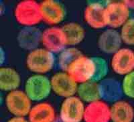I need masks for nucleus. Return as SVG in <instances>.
<instances>
[{"mask_svg": "<svg viewBox=\"0 0 134 122\" xmlns=\"http://www.w3.org/2000/svg\"><path fill=\"white\" fill-rule=\"evenodd\" d=\"M17 22L24 27H34L42 20L40 5L34 0L19 2L14 10Z\"/></svg>", "mask_w": 134, "mask_h": 122, "instance_id": "nucleus-1", "label": "nucleus"}, {"mask_svg": "<svg viewBox=\"0 0 134 122\" xmlns=\"http://www.w3.org/2000/svg\"><path fill=\"white\" fill-rule=\"evenodd\" d=\"M26 63L30 71L35 74L44 75L54 68L55 57L53 53L45 48H37L30 51Z\"/></svg>", "mask_w": 134, "mask_h": 122, "instance_id": "nucleus-2", "label": "nucleus"}, {"mask_svg": "<svg viewBox=\"0 0 134 122\" xmlns=\"http://www.w3.org/2000/svg\"><path fill=\"white\" fill-rule=\"evenodd\" d=\"M51 82L46 76L34 74L26 80L24 92L32 101H41L50 95Z\"/></svg>", "mask_w": 134, "mask_h": 122, "instance_id": "nucleus-3", "label": "nucleus"}, {"mask_svg": "<svg viewBox=\"0 0 134 122\" xmlns=\"http://www.w3.org/2000/svg\"><path fill=\"white\" fill-rule=\"evenodd\" d=\"M66 72L80 84L91 81L95 72V65L92 57L82 55L70 64Z\"/></svg>", "mask_w": 134, "mask_h": 122, "instance_id": "nucleus-4", "label": "nucleus"}, {"mask_svg": "<svg viewBox=\"0 0 134 122\" xmlns=\"http://www.w3.org/2000/svg\"><path fill=\"white\" fill-rule=\"evenodd\" d=\"M5 106L14 117L25 118L32 109V101L24 91L16 90L8 92L5 97Z\"/></svg>", "mask_w": 134, "mask_h": 122, "instance_id": "nucleus-5", "label": "nucleus"}, {"mask_svg": "<svg viewBox=\"0 0 134 122\" xmlns=\"http://www.w3.org/2000/svg\"><path fill=\"white\" fill-rule=\"evenodd\" d=\"M85 109L84 102L78 96L65 98L61 104L59 117L63 122H81Z\"/></svg>", "mask_w": 134, "mask_h": 122, "instance_id": "nucleus-6", "label": "nucleus"}, {"mask_svg": "<svg viewBox=\"0 0 134 122\" xmlns=\"http://www.w3.org/2000/svg\"><path fill=\"white\" fill-rule=\"evenodd\" d=\"M105 18L111 28L121 27L130 19V9L124 2H110L105 6Z\"/></svg>", "mask_w": 134, "mask_h": 122, "instance_id": "nucleus-7", "label": "nucleus"}, {"mask_svg": "<svg viewBox=\"0 0 134 122\" xmlns=\"http://www.w3.org/2000/svg\"><path fill=\"white\" fill-rule=\"evenodd\" d=\"M41 43L44 48L52 53H60L68 45L62 27L54 26L46 29L42 32Z\"/></svg>", "mask_w": 134, "mask_h": 122, "instance_id": "nucleus-8", "label": "nucleus"}, {"mask_svg": "<svg viewBox=\"0 0 134 122\" xmlns=\"http://www.w3.org/2000/svg\"><path fill=\"white\" fill-rule=\"evenodd\" d=\"M52 91L58 96L67 98L75 96L78 83L65 71L58 72L50 79Z\"/></svg>", "mask_w": 134, "mask_h": 122, "instance_id": "nucleus-9", "label": "nucleus"}, {"mask_svg": "<svg viewBox=\"0 0 134 122\" xmlns=\"http://www.w3.org/2000/svg\"><path fill=\"white\" fill-rule=\"evenodd\" d=\"M111 67L115 74L124 76L134 71V51L129 48H121L112 56Z\"/></svg>", "mask_w": 134, "mask_h": 122, "instance_id": "nucleus-10", "label": "nucleus"}, {"mask_svg": "<svg viewBox=\"0 0 134 122\" xmlns=\"http://www.w3.org/2000/svg\"><path fill=\"white\" fill-rule=\"evenodd\" d=\"M40 5L42 20L48 24L57 25L65 18L66 10L59 2L54 0H44Z\"/></svg>", "mask_w": 134, "mask_h": 122, "instance_id": "nucleus-11", "label": "nucleus"}, {"mask_svg": "<svg viewBox=\"0 0 134 122\" xmlns=\"http://www.w3.org/2000/svg\"><path fill=\"white\" fill-rule=\"evenodd\" d=\"M83 120L85 122H109L110 107L101 100L88 103L85 109Z\"/></svg>", "mask_w": 134, "mask_h": 122, "instance_id": "nucleus-12", "label": "nucleus"}, {"mask_svg": "<svg viewBox=\"0 0 134 122\" xmlns=\"http://www.w3.org/2000/svg\"><path fill=\"white\" fill-rule=\"evenodd\" d=\"M121 37L119 32L115 29H107L101 33L97 41L98 47L107 54H114L121 49Z\"/></svg>", "mask_w": 134, "mask_h": 122, "instance_id": "nucleus-13", "label": "nucleus"}, {"mask_svg": "<svg viewBox=\"0 0 134 122\" xmlns=\"http://www.w3.org/2000/svg\"><path fill=\"white\" fill-rule=\"evenodd\" d=\"M84 20L88 26L95 29L107 26L105 18V6L100 3H91L84 11Z\"/></svg>", "mask_w": 134, "mask_h": 122, "instance_id": "nucleus-14", "label": "nucleus"}, {"mask_svg": "<svg viewBox=\"0 0 134 122\" xmlns=\"http://www.w3.org/2000/svg\"><path fill=\"white\" fill-rule=\"evenodd\" d=\"M100 99L105 102H116L124 94L121 83L112 78H105L99 82Z\"/></svg>", "mask_w": 134, "mask_h": 122, "instance_id": "nucleus-15", "label": "nucleus"}, {"mask_svg": "<svg viewBox=\"0 0 134 122\" xmlns=\"http://www.w3.org/2000/svg\"><path fill=\"white\" fill-rule=\"evenodd\" d=\"M41 31L36 27H24L21 29L17 36V41L21 49L32 51L38 48L41 43Z\"/></svg>", "mask_w": 134, "mask_h": 122, "instance_id": "nucleus-16", "label": "nucleus"}, {"mask_svg": "<svg viewBox=\"0 0 134 122\" xmlns=\"http://www.w3.org/2000/svg\"><path fill=\"white\" fill-rule=\"evenodd\" d=\"M27 117L29 122H54L57 116L51 104L40 102L32 107Z\"/></svg>", "mask_w": 134, "mask_h": 122, "instance_id": "nucleus-17", "label": "nucleus"}, {"mask_svg": "<svg viewBox=\"0 0 134 122\" xmlns=\"http://www.w3.org/2000/svg\"><path fill=\"white\" fill-rule=\"evenodd\" d=\"M111 122H133L134 108L129 102L119 100L110 107Z\"/></svg>", "mask_w": 134, "mask_h": 122, "instance_id": "nucleus-18", "label": "nucleus"}, {"mask_svg": "<svg viewBox=\"0 0 134 122\" xmlns=\"http://www.w3.org/2000/svg\"><path fill=\"white\" fill-rule=\"evenodd\" d=\"M21 83L19 73L13 68L2 67L0 68V89L4 92L16 90Z\"/></svg>", "mask_w": 134, "mask_h": 122, "instance_id": "nucleus-19", "label": "nucleus"}, {"mask_svg": "<svg viewBox=\"0 0 134 122\" xmlns=\"http://www.w3.org/2000/svg\"><path fill=\"white\" fill-rule=\"evenodd\" d=\"M76 94H78V97L83 102H87L88 103L101 100L99 92V83L93 81L80 83L78 86Z\"/></svg>", "mask_w": 134, "mask_h": 122, "instance_id": "nucleus-20", "label": "nucleus"}, {"mask_svg": "<svg viewBox=\"0 0 134 122\" xmlns=\"http://www.w3.org/2000/svg\"><path fill=\"white\" fill-rule=\"evenodd\" d=\"M62 29L65 33L68 45L75 46L81 44L85 38V30L79 23H66Z\"/></svg>", "mask_w": 134, "mask_h": 122, "instance_id": "nucleus-21", "label": "nucleus"}, {"mask_svg": "<svg viewBox=\"0 0 134 122\" xmlns=\"http://www.w3.org/2000/svg\"><path fill=\"white\" fill-rule=\"evenodd\" d=\"M82 55V52L76 47H71L64 49L60 53L58 56V66L63 71L66 72L70 64Z\"/></svg>", "mask_w": 134, "mask_h": 122, "instance_id": "nucleus-22", "label": "nucleus"}, {"mask_svg": "<svg viewBox=\"0 0 134 122\" xmlns=\"http://www.w3.org/2000/svg\"><path fill=\"white\" fill-rule=\"evenodd\" d=\"M95 65V72L91 81L99 83L105 79L109 71V65L107 61L100 57H91Z\"/></svg>", "mask_w": 134, "mask_h": 122, "instance_id": "nucleus-23", "label": "nucleus"}, {"mask_svg": "<svg viewBox=\"0 0 134 122\" xmlns=\"http://www.w3.org/2000/svg\"><path fill=\"white\" fill-rule=\"evenodd\" d=\"M122 41L129 45H134V17L130 18L121 27Z\"/></svg>", "mask_w": 134, "mask_h": 122, "instance_id": "nucleus-24", "label": "nucleus"}, {"mask_svg": "<svg viewBox=\"0 0 134 122\" xmlns=\"http://www.w3.org/2000/svg\"><path fill=\"white\" fill-rule=\"evenodd\" d=\"M121 86L124 94L128 97L134 99V71L124 76Z\"/></svg>", "mask_w": 134, "mask_h": 122, "instance_id": "nucleus-25", "label": "nucleus"}, {"mask_svg": "<svg viewBox=\"0 0 134 122\" xmlns=\"http://www.w3.org/2000/svg\"><path fill=\"white\" fill-rule=\"evenodd\" d=\"M7 122H29V121L27 120L26 118H22V117H13L10 118Z\"/></svg>", "mask_w": 134, "mask_h": 122, "instance_id": "nucleus-26", "label": "nucleus"}, {"mask_svg": "<svg viewBox=\"0 0 134 122\" xmlns=\"http://www.w3.org/2000/svg\"><path fill=\"white\" fill-rule=\"evenodd\" d=\"M124 2H125L129 9H134V0H126V1H124Z\"/></svg>", "mask_w": 134, "mask_h": 122, "instance_id": "nucleus-27", "label": "nucleus"}, {"mask_svg": "<svg viewBox=\"0 0 134 122\" xmlns=\"http://www.w3.org/2000/svg\"><path fill=\"white\" fill-rule=\"evenodd\" d=\"M4 51H3V50L2 47H1V64H3V62H4Z\"/></svg>", "mask_w": 134, "mask_h": 122, "instance_id": "nucleus-28", "label": "nucleus"}, {"mask_svg": "<svg viewBox=\"0 0 134 122\" xmlns=\"http://www.w3.org/2000/svg\"><path fill=\"white\" fill-rule=\"evenodd\" d=\"M54 122H63V121H62V119L60 118L59 116H58V117H57V118L55 119V120L54 121Z\"/></svg>", "mask_w": 134, "mask_h": 122, "instance_id": "nucleus-29", "label": "nucleus"}]
</instances>
